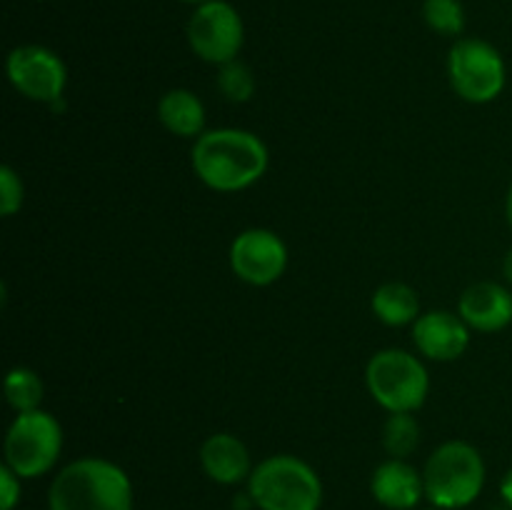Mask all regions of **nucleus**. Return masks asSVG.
Masks as SVG:
<instances>
[{
  "instance_id": "1",
  "label": "nucleus",
  "mask_w": 512,
  "mask_h": 510,
  "mask_svg": "<svg viewBox=\"0 0 512 510\" xmlns=\"http://www.w3.org/2000/svg\"><path fill=\"white\" fill-rule=\"evenodd\" d=\"M193 173L218 193H240L258 183L270 165L268 145L243 128L205 130L190 150Z\"/></svg>"
},
{
  "instance_id": "2",
  "label": "nucleus",
  "mask_w": 512,
  "mask_h": 510,
  "mask_svg": "<svg viewBox=\"0 0 512 510\" xmlns=\"http://www.w3.org/2000/svg\"><path fill=\"white\" fill-rule=\"evenodd\" d=\"M50 510H133V483L113 460L80 458L60 468L48 488Z\"/></svg>"
},
{
  "instance_id": "3",
  "label": "nucleus",
  "mask_w": 512,
  "mask_h": 510,
  "mask_svg": "<svg viewBox=\"0 0 512 510\" xmlns=\"http://www.w3.org/2000/svg\"><path fill=\"white\" fill-rule=\"evenodd\" d=\"M425 498L440 510L468 508L485 488V460L475 445L448 440L430 453L423 468Z\"/></svg>"
},
{
  "instance_id": "4",
  "label": "nucleus",
  "mask_w": 512,
  "mask_h": 510,
  "mask_svg": "<svg viewBox=\"0 0 512 510\" xmlns=\"http://www.w3.org/2000/svg\"><path fill=\"white\" fill-rule=\"evenodd\" d=\"M248 493L260 510H318L323 483L313 465L295 455H270L248 478Z\"/></svg>"
},
{
  "instance_id": "5",
  "label": "nucleus",
  "mask_w": 512,
  "mask_h": 510,
  "mask_svg": "<svg viewBox=\"0 0 512 510\" xmlns=\"http://www.w3.org/2000/svg\"><path fill=\"white\" fill-rule=\"evenodd\" d=\"M365 385L388 413H415L430 393V375L418 355L400 348L378 350L365 365Z\"/></svg>"
},
{
  "instance_id": "6",
  "label": "nucleus",
  "mask_w": 512,
  "mask_h": 510,
  "mask_svg": "<svg viewBox=\"0 0 512 510\" xmlns=\"http://www.w3.org/2000/svg\"><path fill=\"white\" fill-rule=\"evenodd\" d=\"M5 465L18 478L30 480L50 473L63 453V428L48 410L18 413L8 425L3 443Z\"/></svg>"
},
{
  "instance_id": "7",
  "label": "nucleus",
  "mask_w": 512,
  "mask_h": 510,
  "mask_svg": "<svg viewBox=\"0 0 512 510\" xmlns=\"http://www.w3.org/2000/svg\"><path fill=\"white\" fill-rule=\"evenodd\" d=\"M448 78L455 95L473 105L493 103L508 83V68L493 43L480 38H460L450 48Z\"/></svg>"
},
{
  "instance_id": "8",
  "label": "nucleus",
  "mask_w": 512,
  "mask_h": 510,
  "mask_svg": "<svg viewBox=\"0 0 512 510\" xmlns=\"http://www.w3.org/2000/svg\"><path fill=\"white\" fill-rule=\"evenodd\" d=\"M188 43L200 60L218 68L230 60H238L245 43L243 18L225 0L198 5L188 20Z\"/></svg>"
},
{
  "instance_id": "9",
  "label": "nucleus",
  "mask_w": 512,
  "mask_h": 510,
  "mask_svg": "<svg viewBox=\"0 0 512 510\" xmlns=\"http://www.w3.org/2000/svg\"><path fill=\"white\" fill-rule=\"evenodd\" d=\"M5 73L10 85L33 103H58L68 85V68L60 55L43 45H18L10 50Z\"/></svg>"
},
{
  "instance_id": "10",
  "label": "nucleus",
  "mask_w": 512,
  "mask_h": 510,
  "mask_svg": "<svg viewBox=\"0 0 512 510\" xmlns=\"http://www.w3.org/2000/svg\"><path fill=\"white\" fill-rule=\"evenodd\" d=\"M230 268L255 288L273 285L288 268V245L273 230L248 228L230 243Z\"/></svg>"
},
{
  "instance_id": "11",
  "label": "nucleus",
  "mask_w": 512,
  "mask_h": 510,
  "mask_svg": "<svg viewBox=\"0 0 512 510\" xmlns=\"http://www.w3.org/2000/svg\"><path fill=\"white\" fill-rule=\"evenodd\" d=\"M413 343L420 355L428 360H450L463 358L470 345V328L458 313L448 310H428L413 323Z\"/></svg>"
},
{
  "instance_id": "12",
  "label": "nucleus",
  "mask_w": 512,
  "mask_h": 510,
  "mask_svg": "<svg viewBox=\"0 0 512 510\" xmlns=\"http://www.w3.org/2000/svg\"><path fill=\"white\" fill-rule=\"evenodd\" d=\"M458 315L470 330L500 333L512 323V293L505 285L483 280L460 295Z\"/></svg>"
},
{
  "instance_id": "13",
  "label": "nucleus",
  "mask_w": 512,
  "mask_h": 510,
  "mask_svg": "<svg viewBox=\"0 0 512 510\" xmlns=\"http://www.w3.org/2000/svg\"><path fill=\"white\" fill-rule=\"evenodd\" d=\"M370 493L388 510H413L425 498L423 473H418L408 460L388 458L373 470Z\"/></svg>"
},
{
  "instance_id": "14",
  "label": "nucleus",
  "mask_w": 512,
  "mask_h": 510,
  "mask_svg": "<svg viewBox=\"0 0 512 510\" xmlns=\"http://www.w3.org/2000/svg\"><path fill=\"white\" fill-rule=\"evenodd\" d=\"M200 465L205 475L220 485H238L253 473L248 445L233 433H213L205 438L200 445Z\"/></svg>"
},
{
  "instance_id": "15",
  "label": "nucleus",
  "mask_w": 512,
  "mask_h": 510,
  "mask_svg": "<svg viewBox=\"0 0 512 510\" xmlns=\"http://www.w3.org/2000/svg\"><path fill=\"white\" fill-rule=\"evenodd\" d=\"M158 120L168 133L198 140L205 133V105L193 90L173 88L160 98Z\"/></svg>"
},
{
  "instance_id": "16",
  "label": "nucleus",
  "mask_w": 512,
  "mask_h": 510,
  "mask_svg": "<svg viewBox=\"0 0 512 510\" xmlns=\"http://www.w3.org/2000/svg\"><path fill=\"white\" fill-rule=\"evenodd\" d=\"M373 315L388 328H403V325H413L420 318V298L415 293L413 285L400 283V280H390L383 283L373 293L370 300Z\"/></svg>"
},
{
  "instance_id": "17",
  "label": "nucleus",
  "mask_w": 512,
  "mask_h": 510,
  "mask_svg": "<svg viewBox=\"0 0 512 510\" xmlns=\"http://www.w3.org/2000/svg\"><path fill=\"white\" fill-rule=\"evenodd\" d=\"M383 448L390 458H410L420 445V423L413 413H388L383 423Z\"/></svg>"
},
{
  "instance_id": "18",
  "label": "nucleus",
  "mask_w": 512,
  "mask_h": 510,
  "mask_svg": "<svg viewBox=\"0 0 512 510\" xmlns=\"http://www.w3.org/2000/svg\"><path fill=\"white\" fill-rule=\"evenodd\" d=\"M43 380L35 370L23 368H10L5 375V400L15 413H28V410H38L43 403Z\"/></svg>"
},
{
  "instance_id": "19",
  "label": "nucleus",
  "mask_w": 512,
  "mask_h": 510,
  "mask_svg": "<svg viewBox=\"0 0 512 510\" xmlns=\"http://www.w3.org/2000/svg\"><path fill=\"white\" fill-rule=\"evenodd\" d=\"M218 90L230 103H248L255 95V75L243 60H230L218 68Z\"/></svg>"
},
{
  "instance_id": "20",
  "label": "nucleus",
  "mask_w": 512,
  "mask_h": 510,
  "mask_svg": "<svg viewBox=\"0 0 512 510\" xmlns=\"http://www.w3.org/2000/svg\"><path fill=\"white\" fill-rule=\"evenodd\" d=\"M423 18L438 35H460L465 28V10L460 0H425Z\"/></svg>"
},
{
  "instance_id": "21",
  "label": "nucleus",
  "mask_w": 512,
  "mask_h": 510,
  "mask_svg": "<svg viewBox=\"0 0 512 510\" xmlns=\"http://www.w3.org/2000/svg\"><path fill=\"white\" fill-rule=\"evenodd\" d=\"M23 200H25L23 178H20L10 165H3V168H0V215H3V218L15 215L20 208H23Z\"/></svg>"
},
{
  "instance_id": "22",
  "label": "nucleus",
  "mask_w": 512,
  "mask_h": 510,
  "mask_svg": "<svg viewBox=\"0 0 512 510\" xmlns=\"http://www.w3.org/2000/svg\"><path fill=\"white\" fill-rule=\"evenodd\" d=\"M20 480L8 465L0 468V510H13L20 503Z\"/></svg>"
},
{
  "instance_id": "23",
  "label": "nucleus",
  "mask_w": 512,
  "mask_h": 510,
  "mask_svg": "<svg viewBox=\"0 0 512 510\" xmlns=\"http://www.w3.org/2000/svg\"><path fill=\"white\" fill-rule=\"evenodd\" d=\"M500 495H503V500L508 503V508L512 510V468L505 473L503 483H500Z\"/></svg>"
},
{
  "instance_id": "24",
  "label": "nucleus",
  "mask_w": 512,
  "mask_h": 510,
  "mask_svg": "<svg viewBox=\"0 0 512 510\" xmlns=\"http://www.w3.org/2000/svg\"><path fill=\"white\" fill-rule=\"evenodd\" d=\"M503 275H505V280H508V283L512 285V248L508 250V255L503 258Z\"/></svg>"
},
{
  "instance_id": "25",
  "label": "nucleus",
  "mask_w": 512,
  "mask_h": 510,
  "mask_svg": "<svg viewBox=\"0 0 512 510\" xmlns=\"http://www.w3.org/2000/svg\"><path fill=\"white\" fill-rule=\"evenodd\" d=\"M505 215H508V223L512 228V183H510V190H508V198H505Z\"/></svg>"
},
{
  "instance_id": "26",
  "label": "nucleus",
  "mask_w": 512,
  "mask_h": 510,
  "mask_svg": "<svg viewBox=\"0 0 512 510\" xmlns=\"http://www.w3.org/2000/svg\"><path fill=\"white\" fill-rule=\"evenodd\" d=\"M183 3H190V5H195V8H198V5L210 3V0H183Z\"/></svg>"
},
{
  "instance_id": "27",
  "label": "nucleus",
  "mask_w": 512,
  "mask_h": 510,
  "mask_svg": "<svg viewBox=\"0 0 512 510\" xmlns=\"http://www.w3.org/2000/svg\"><path fill=\"white\" fill-rule=\"evenodd\" d=\"M425 510H440V508H425Z\"/></svg>"
}]
</instances>
